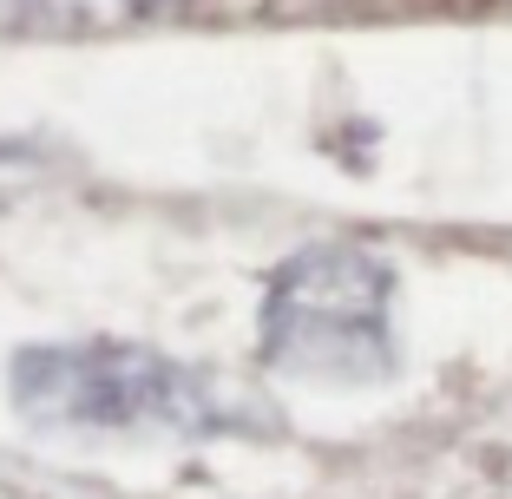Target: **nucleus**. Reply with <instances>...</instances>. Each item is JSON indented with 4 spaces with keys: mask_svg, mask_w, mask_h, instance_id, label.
Here are the masks:
<instances>
[{
    "mask_svg": "<svg viewBox=\"0 0 512 499\" xmlns=\"http://www.w3.org/2000/svg\"><path fill=\"white\" fill-rule=\"evenodd\" d=\"M7 394L27 427H92V434H270V408H256L204 368L158 355L145 342H33L7 368Z\"/></svg>",
    "mask_w": 512,
    "mask_h": 499,
    "instance_id": "obj_1",
    "label": "nucleus"
},
{
    "mask_svg": "<svg viewBox=\"0 0 512 499\" xmlns=\"http://www.w3.org/2000/svg\"><path fill=\"white\" fill-rule=\"evenodd\" d=\"M263 362L316 388L394 381V270L362 243H309L270 276Z\"/></svg>",
    "mask_w": 512,
    "mask_h": 499,
    "instance_id": "obj_2",
    "label": "nucleus"
}]
</instances>
